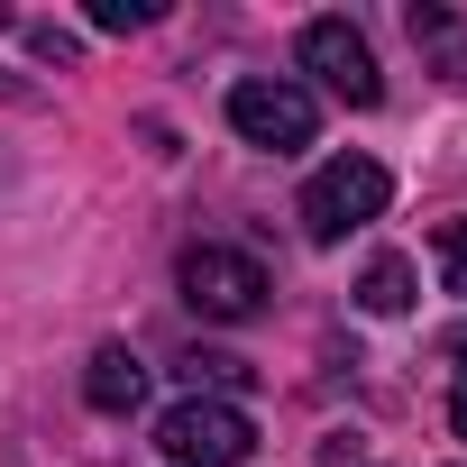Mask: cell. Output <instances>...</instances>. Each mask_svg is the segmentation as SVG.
Wrapping results in <instances>:
<instances>
[{
	"instance_id": "8fae6325",
	"label": "cell",
	"mask_w": 467,
	"mask_h": 467,
	"mask_svg": "<svg viewBox=\"0 0 467 467\" xmlns=\"http://www.w3.org/2000/svg\"><path fill=\"white\" fill-rule=\"evenodd\" d=\"M28 47H37L47 65H74V37H65V28H28Z\"/></svg>"
},
{
	"instance_id": "3957f363",
	"label": "cell",
	"mask_w": 467,
	"mask_h": 467,
	"mask_svg": "<svg viewBox=\"0 0 467 467\" xmlns=\"http://www.w3.org/2000/svg\"><path fill=\"white\" fill-rule=\"evenodd\" d=\"M174 285H183V303H192L202 321H257V312H266V266H257L248 248H220V239L183 248Z\"/></svg>"
},
{
	"instance_id": "7c38bea8",
	"label": "cell",
	"mask_w": 467,
	"mask_h": 467,
	"mask_svg": "<svg viewBox=\"0 0 467 467\" xmlns=\"http://www.w3.org/2000/svg\"><path fill=\"white\" fill-rule=\"evenodd\" d=\"M449 431L467 440V367H458V385H449Z\"/></svg>"
},
{
	"instance_id": "ba28073f",
	"label": "cell",
	"mask_w": 467,
	"mask_h": 467,
	"mask_svg": "<svg viewBox=\"0 0 467 467\" xmlns=\"http://www.w3.org/2000/svg\"><path fill=\"white\" fill-rule=\"evenodd\" d=\"M358 312H376V321L412 312V266H403V257H376V266L358 275Z\"/></svg>"
},
{
	"instance_id": "6da1fadb",
	"label": "cell",
	"mask_w": 467,
	"mask_h": 467,
	"mask_svg": "<svg viewBox=\"0 0 467 467\" xmlns=\"http://www.w3.org/2000/svg\"><path fill=\"white\" fill-rule=\"evenodd\" d=\"M385 202H394V174H385L376 156H330V165L303 183V239H312V248H339L348 229L385 220Z\"/></svg>"
},
{
	"instance_id": "277c9868",
	"label": "cell",
	"mask_w": 467,
	"mask_h": 467,
	"mask_svg": "<svg viewBox=\"0 0 467 467\" xmlns=\"http://www.w3.org/2000/svg\"><path fill=\"white\" fill-rule=\"evenodd\" d=\"M229 129H239L248 147H266V156H294V147H312V129H321V110H312V92L303 83H266V74H248V83H229Z\"/></svg>"
},
{
	"instance_id": "52a82bcc",
	"label": "cell",
	"mask_w": 467,
	"mask_h": 467,
	"mask_svg": "<svg viewBox=\"0 0 467 467\" xmlns=\"http://www.w3.org/2000/svg\"><path fill=\"white\" fill-rule=\"evenodd\" d=\"M412 47L440 65V74H467V19H449V10H431V0H421V10H412Z\"/></svg>"
},
{
	"instance_id": "5b68a950",
	"label": "cell",
	"mask_w": 467,
	"mask_h": 467,
	"mask_svg": "<svg viewBox=\"0 0 467 467\" xmlns=\"http://www.w3.org/2000/svg\"><path fill=\"white\" fill-rule=\"evenodd\" d=\"M294 56H303V74H321V92H339L348 110H376V101H385V74H376V47H367V37H358L348 19H312Z\"/></svg>"
},
{
	"instance_id": "8992f818",
	"label": "cell",
	"mask_w": 467,
	"mask_h": 467,
	"mask_svg": "<svg viewBox=\"0 0 467 467\" xmlns=\"http://www.w3.org/2000/svg\"><path fill=\"white\" fill-rule=\"evenodd\" d=\"M83 403H92V412H138V403H147V367H138L129 348H92V367H83Z\"/></svg>"
},
{
	"instance_id": "7a4b0ae2",
	"label": "cell",
	"mask_w": 467,
	"mask_h": 467,
	"mask_svg": "<svg viewBox=\"0 0 467 467\" xmlns=\"http://www.w3.org/2000/svg\"><path fill=\"white\" fill-rule=\"evenodd\" d=\"M156 449L174 467H248L257 458V421L239 403H211V394H183L165 421H156Z\"/></svg>"
},
{
	"instance_id": "30bf717a",
	"label": "cell",
	"mask_w": 467,
	"mask_h": 467,
	"mask_svg": "<svg viewBox=\"0 0 467 467\" xmlns=\"http://www.w3.org/2000/svg\"><path fill=\"white\" fill-rule=\"evenodd\" d=\"M92 28H101V37H129V28H156V0H92Z\"/></svg>"
},
{
	"instance_id": "9c48e42d",
	"label": "cell",
	"mask_w": 467,
	"mask_h": 467,
	"mask_svg": "<svg viewBox=\"0 0 467 467\" xmlns=\"http://www.w3.org/2000/svg\"><path fill=\"white\" fill-rule=\"evenodd\" d=\"M431 257H440V285L467 294V220H440V229H431Z\"/></svg>"
}]
</instances>
